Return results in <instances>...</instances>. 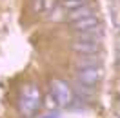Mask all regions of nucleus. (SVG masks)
Masks as SVG:
<instances>
[{
    "mask_svg": "<svg viewBox=\"0 0 120 118\" xmlns=\"http://www.w3.org/2000/svg\"><path fill=\"white\" fill-rule=\"evenodd\" d=\"M42 107V93L38 85L35 84H26L20 89V96H18V111L20 114L26 118H31L38 113Z\"/></svg>",
    "mask_w": 120,
    "mask_h": 118,
    "instance_id": "obj_1",
    "label": "nucleus"
},
{
    "mask_svg": "<svg viewBox=\"0 0 120 118\" xmlns=\"http://www.w3.org/2000/svg\"><path fill=\"white\" fill-rule=\"evenodd\" d=\"M76 55H97L102 47L100 37H97V33H86L80 38H76L69 45Z\"/></svg>",
    "mask_w": 120,
    "mask_h": 118,
    "instance_id": "obj_2",
    "label": "nucleus"
},
{
    "mask_svg": "<svg viewBox=\"0 0 120 118\" xmlns=\"http://www.w3.org/2000/svg\"><path fill=\"white\" fill-rule=\"evenodd\" d=\"M102 76H104V71L100 64H80L76 67V78L82 85L93 87L102 80Z\"/></svg>",
    "mask_w": 120,
    "mask_h": 118,
    "instance_id": "obj_3",
    "label": "nucleus"
},
{
    "mask_svg": "<svg viewBox=\"0 0 120 118\" xmlns=\"http://www.w3.org/2000/svg\"><path fill=\"white\" fill-rule=\"evenodd\" d=\"M49 85H51V96L55 98L56 105H69L73 102V91L68 82L60 80V78H53Z\"/></svg>",
    "mask_w": 120,
    "mask_h": 118,
    "instance_id": "obj_4",
    "label": "nucleus"
},
{
    "mask_svg": "<svg viewBox=\"0 0 120 118\" xmlns=\"http://www.w3.org/2000/svg\"><path fill=\"white\" fill-rule=\"evenodd\" d=\"M71 27H73V31L80 33V35H86V33H97L98 27H100V20H98V16L89 15V16L80 18V20L71 22Z\"/></svg>",
    "mask_w": 120,
    "mask_h": 118,
    "instance_id": "obj_5",
    "label": "nucleus"
},
{
    "mask_svg": "<svg viewBox=\"0 0 120 118\" xmlns=\"http://www.w3.org/2000/svg\"><path fill=\"white\" fill-rule=\"evenodd\" d=\"M93 15V9L89 6H86V7H80V9H75V11H68L66 13V18H68L69 22H75V20H80L84 16H89Z\"/></svg>",
    "mask_w": 120,
    "mask_h": 118,
    "instance_id": "obj_6",
    "label": "nucleus"
},
{
    "mask_svg": "<svg viewBox=\"0 0 120 118\" xmlns=\"http://www.w3.org/2000/svg\"><path fill=\"white\" fill-rule=\"evenodd\" d=\"M86 6H89L87 0H64L62 2V9L64 11H75V9L86 7Z\"/></svg>",
    "mask_w": 120,
    "mask_h": 118,
    "instance_id": "obj_7",
    "label": "nucleus"
},
{
    "mask_svg": "<svg viewBox=\"0 0 120 118\" xmlns=\"http://www.w3.org/2000/svg\"><path fill=\"white\" fill-rule=\"evenodd\" d=\"M56 6H58V0H42V11H45V13L53 11Z\"/></svg>",
    "mask_w": 120,
    "mask_h": 118,
    "instance_id": "obj_8",
    "label": "nucleus"
},
{
    "mask_svg": "<svg viewBox=\"0 0 120 118\" xmlns=\"http://www.w3.org/2000/svg\"><path fill=\"white\" fill-rule=\"evenodd\" d=\"M118 62H120V49H118Z\"/></svg>",
    "mask_w": 120,
    "mask_h": 118,
    "instance_id": "obj_9",
    "label": "nucleus"
}]
</instances>
